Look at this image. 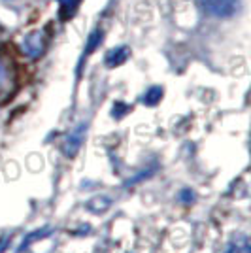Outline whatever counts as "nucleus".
Returning <instances> with one entry per match:
<instances>
[{"mask_svg": "<svg viewBox=\"0 0 251 253\" xmlns=\"http://www.w3.org/2000/svg\"><path fill=\"white\" fill-rule=\"evenodd\" d=\"M199 4L215 17H230L238 8V0H199Z\"/></svg>", "mask_w": 251, "mask_h": 253, "instance_id": "1", "label": "nucleus"}, {"mask_svg": "<svg viewBox=\"0 0 251 253\" xmlns=\"http://www.w3.org/2000/svg\"><path fill=\"white\" fill-rule=\"evenodd\" d=\"M78 4H80V0H61V11H63L64 17H68L76 10Z\"/></svg>", "mask_w": 251, "mask_h": 253, "instance_id": "2", "label": "nucleus"}]
</instances>
